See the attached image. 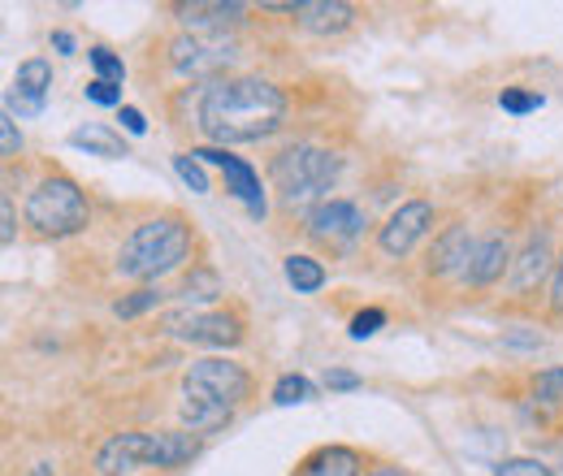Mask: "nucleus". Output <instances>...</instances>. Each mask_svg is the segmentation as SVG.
Here are the masks:
<instances>
[{
  "mask_svg": "<svg viewBox=\"0 0 563 476\" xmlns=\"http://www.w3.org/2000/svg\"><path fill=\"white\" fill-rule=\"evenodd\" d=\"M286 113V96L265 78L212 82L200 100V131L217 143H252L274 135Z\"/></svg>",
  "mask_w": 563,
  "mask_h": 476,
  "instance_id": "f257e3e1",
  "label": "nucleus"
},
{
  "mask_svg": "<svg viewBox=\"0 0 563 476\" xmlns=\"http://www.w3.org/2000/svg\"><path fill=\"white\" fill-rule=\"evenodd\" d=\"M187 252H191V230L178 217H156V221H143L140 230L122 243L118 269H122V277L152 281L161 273L178 269L187 261Z\"/></svg>",
  "mask_w": 563,
  "mask_h": 476,
  "instance_id": "f03ea898",
  "label": "nucleus"
},
{
  "mask_svg": "<svg viewBox=\"0 0 563 476\" xmlns=\"http://www.w3.org/2000/svg\"><path fill=\"white\" fill-rule=\"evenodd\" d=\"M274 182L286 204H308L339 182V156L312 143H295L274 160Z\"/></svg>",
  "mask_w": 563,
  "mask_h": 476,
  "instance_id": "7ed1b4c3",
  "label": "nucleus"
},
{
  "mask_svg": "<svg viewBox=\"0 0 563 476\" xmlns=\"http://www.w3.org/2000/svg\"><path fill=\"white\" fill-rule=\"evenodd\" d=\"M26 221L48 234V239H66V234H78L87 225V200L78 191V182L70 178H48L31 191L26 200Z\"/></svg>",
  "mask_w": 563,
  "mask_h": 476,
  "instance_id": "20e7f679",
  "label": "nucleus"
},
{
  "mask_svg": "<svg viewBox=\"0 0 563 476\" xmlns=\"http://www.w3.org/2000/svg\"><path fill=\"white\" fill-rule=\"evenodd\" d=\"M247 390H252V377H247L239 364H230V359H200V364H191V373L183 377V395H191V399H212V403H221V408H239V403L247 399Z\"/></svg>",
  "mask_w": 563,
  "mask_h": 476,
  "instance_id": "39448f33",
  "label": "nucleus"
},
{
  "mask_svg": "<svg viewBox=\"0 0 563 476\" xmlns=\"http://www.w3.org/2000/svg\"><path fill=\"white\" fill-rule=\"evenodd\" d=\"M234 57L239 53H234V44L225 35H178L169 44V62L187 78H212V74H221V69L230 66Z\"/></svg>",
  "mask_w": 563,
  "mask_h": 476,
  "instance_id": "423d86ee",
  "label": "nucleus"
},
{
  "mask_svg": "<svg viewBox=\"0 0 563 476\" xmlns=\"http://www.w3.org/2000/svg\"><path fill=\"white\" fill-rule=\"evenodd\" d=\"M165 330L174 339L196 342V346H234L243 339L239 321L225 312H174V317H165Z\"/></svg>",
  "mask_w": 563,
  "mask_h": 476,
  "instance_id": "0eeeda50",
  "label": "nucleus"
},
{
  "mask_svg": "<svg viewBox=\"0 0 563 476\" xmlns=\"http://www.w3.org/2000/svg\"><path fill=\"white\" fill-rule=\"evenodd\" d=\"M140 464H156V433H118L96 455V468L104 476H122Z\"/></svg>",
  "mask_w": 563,
  "mask_h": 476,
  "instance_id": "6e6552de",
  "label": "nucleus"
},
{
  "mask_svg": "<svg viewBox=\"0 0 563 476\" xmlns=\"http://www.w3.org/2000/svg\"><path fill=\"white\" fill-rule=\"evenodd\" d=\"M429 221H433V208L424 204V200L404 204L390 221H386V225H382V234H377L382 252H386V256H408V252L417 247V239L429 230Z\"/></svg>",
  "mask_w": 563,
  "mask_h": 476,
  "instance_id": "1a4fd4ad",
  "label": "nucleus"
},
{
  "mask_svg": "<svg viewBox=\"0 0 563 476\" xmlns=\"http://www.w3.org/2000/svg\"><path fill=\"white\" fill-rule=\"evenodd\" d=\"M196 160H212V165H221L225 169V182H230V191L247 204V212L252 217H265V196H261V178H256V169L247 165V160H239V156H230V152H212V147H205V152H191Z\"/></svg>",
  "mask_w": 563,
  "mask_h": 476,
  "instance_id": "9d476101",
  "label": "nucleus"
},
{
  "mask_svg": "<svg viewBox=\"0 0 563 476\" xmlns=\"http://www.w3.org/2000/svg\"><path fill=\"white\" fill-rule=\"evenodd\" d=\"M308 230L317 239H330V243H352L355 234L364 230V212L347 200H325L308 212Z\"/></svg>",
  "mask_w": 563,
  "mask_h": 476,
  "instance_id": "9b49d317",
  "label": "nucleus"
},
{
  "mask_svg": "<svg viewBox=\"0 0 563 476\" xmlns=\"http://www.w3.org/2000/svg\"><path fill=\"white\" fill-rule=\"evenodd\" d=\"M48 87H53V69H48V62H40V57H35V62H22L18 74H13V87H9V109L35 118V113L44 109Z\"/></svg>",
  "mask_w": 563,
  "mask_h": 476,
  "instance_id": "f8f14e48",
  "label": "nucleus"
},
{
  "mask_svg": "<svg viewBox=\"0 0 563 476\" xmlns=\"http://www.w3.org/2000/svg\"><path fill=\"white\" fill-rule=\"evenodd\" d=\"M295 18H299V26L303 31H312V35H339V31H347L352 26V4H343V0H299V4H286Z\"/></svg>",
  "mask_w": 563,
  "mask_h": 476,
  "instance_id": "ddd939ff",
  "label": "nucleus"
},
{
  "mask_svg": "<svg viewBox=\"0 0 563 476\" xmlns=\"http://www.w3.org/2000/svg\"><path fill=\"white\" fill-rule=\"evenodd\" d=\"M473 247H477V243L468 239V230H464V225H451V230L433 243V261H429V269L433 273H455V269L468 273Z\"/></svg>",
  "mask_w": 563,
  "mask_h": 476,
  "instance_id": "4468645a",
  "label": "nucleus"
},
{
  "mask_svg": "<svg viewBox=\"0 0 563 476\" xmlns=\"http://www.w3.org/2000/svg\"><path fill=\"white\" fill-rule=\"evenodd\" d=\"M178 13L191 26V35H225V26L239 22L243 4H183Z\"/></svg>",
  "mask_w": 563,
  "mask_h": 476,
  "instance_id": "2eb2a0df",
  "label": "nucleus"
},
{
  "mask_svg": "<svg viewBox=\"0 0 563 476\" xmlns=\"http://www.w3.org/2000/svg\"><path fill=\"white\" fill-rule=\"evenodd\" d=\"M295 476H360V455L352 446H321L299 464Z\"/></svg>",
  "mask_w": 563,
  "mask_h": 476,
  "instance_id": "dca6fc26",
  "label": "nucleus"
},
{
  "mask_svg": "<svg viewBox=\"0 0 563 476\" xmlns=\"http://www.w3.org/2000/svg\"><path fill=\"white\" fill-rule=\"evenodd\" d=\"M503 265H507V243L503 239H486V243H477L473 247V261H468V281L473 286H490L494 277L503 273Z\"/></svg>",
  "mask_w": 563,
  "mask_h": 476,
  "instance_id": "f3484780",
  "label": "nucleus"
},
{
  "mask_svg": "<svg viewBox=\"0 0 563 476\" xmlns=\"http://www.w3.org/2000/svg\"><path fill=\"white\" fill-rule=\"evenodd\" d=\"M230 416H234V408H221V403H212V399H191V395H183V420H187L191 433H217L221 424H230Z\"/></svg>",
  "mask_w": 563,
  "mask_h": 476,
  "instance_id": "a211bd4d",
  "label": "nucleus"
},
{
  "mask_svg": "<svg viewBox=\"0 0 563 476\" xmlns=\"http://www.w3.org/2000/svg\"><path fill=\"white\" fill-rule=\"evenodd\" d=\"M74 147H87V152H96V156H109V160H118V156H126V143L122 135H113L109 126H100V122H87V126H78L70 135Z\"/></svg>",
  "mask_w": 563,
  "mask_h": 476,
  "instance_id": "6ab92c4d",
  "label": "nucleus"
},
{
  "mask_svg": "<svg viewBox=\"0 0 563 476\" xmlns=\"http://www.w3.org/2000/svg\"><path fill=\"white\" fill-rule=\"evenodd\" d=\"M200 455V438L191 433H156V468H178Z\"/></svg>",
  "mask_w": 563,
  "mask_h": 476,
  "instance_id": "aec40b11",
  "label": "nucleus"
},
{
  "mask_svg": "<svg viewBox=\"0 0 563 476\" xmlns=\"http://www.w3.org/2000/svg\"><path fill=\"white\" fill-rule=\"evenodd\" d=\"M542 273H547V234H538V239L520 252V261H516V290H529Z\"/></svg>",
  "mask_w": 563,
  "mask_h": 476,
  "instance_id": "412c9836",
  "label": "nucleus"
},
{
  "mask_svg": "<svg viewBox=\"0 0 563 476\" xmlns=\"http://www.w3.org/2000/svg\"><path fill=\"white\" fill-rule=\"evenodd\" d=\"M286 281H290L299 295H312V290L325 286V269H321V261H312V256H290V261H286Z\"/></svg>",
  "mask_w": 563,
  "mask_h": 476,
  "instance_id": "4be33fe9",
  "label": "nucleus"
},
{
  "mask_svg": "<svg viewBox=\"0 0 563 476\" xmlns=\"http://www.w3.org/2000/svg\"><path fill=\"white\" fill-rule=\"evenodd\" d=\"M303 399H312V386H308L299 373H286L278 386H274V403H282V408H290V403H303Z\"/></svg>",
  "mask_w": 563,
  "mask_h": 476,
  "instance_id": "5701e85b",
  "label": "nucleus"
},
{
  "mask_svg": "<svg viewBox=\"0 0 563 476\" xmlns=\"http://www.w3.org/2000/svg\"><path fill=\"white\" fill-rule=\"evenodd\" d=\"M174 169H178V178L196 191V196H205L209 191V178H205V169H200V160L187 152V156H174Z\"/></svg>",
  "mask_w": 563,
  "mask_h": 476,
  "instance_id": "b1692460",
  "label": "nucleus"
},
{
  "mask_svg": "<svg viewBox=\"0 0 563 476\" xmlns=\"http://www.w3.org/2000/svg\"><path fill=\"white\" fill-rule=\"evenodd\" d=\"M91 66H96V74L104 78V82H113V87H122V78H126V66L109 53V48H91Z\"/></svg>",
  "mask_w": 563,
  "mask_h": 476,
  "instance_id": "393cba45",
  "label": "nucleus"
},
{
  "mask_svg": "<svg viewBox=\"0 0 563 476\" xmlns=\"http://www.w3.org/2000/svg\"><path fill=\"white\" fill-rule=\"evenodd\" d=\"M156 303H161V290H156V286H143V290H135L131 299H122L113 312H118V317H140V312L156 308Z\"/></svg>",
  "mask_w": 563,
  "mask_h": 476,
  "instance_id": "a878e982",
  "label": "nucleus"
},
{
  "mask_svg": "<svg viewBox=\"0 0 563 476\" xmlns=\"http://www.w3.org/2000/svg\"><path fill=\"white\" fill-rule=\"evenodd\" d=\"M82 91H87V100H91V104H104V109H109V104H122V87H113V82H104V78L87 82Z\"/></svg>",
  "mask_w": 563,
  "mask_h": 476,
  "instance_id": "bb28decb",
  "label": "nucleus"
},
{
  "mask_svg": "<svg viewBox=\"0 0 563 476\" xmlns=\"http://www.w3.org/2000/svg\"><path fill=\"white\" fill-rule=\"evenodd\" d=\"M498 104H503L507 113H533V109H542V96H529V91H503Z\"/></svg>",
  "mask_w": 563,
  "mask_h": 476,
  "instance_id": "cd10ccee",
  "label": "nucleus"
},
{
  "mask_svg": "<svg viewBox=\"0 0 563 476\" xmlns=\"http://www.w3.org/2000/svg\"><path fill=\"white\" fill-rule=\"evenodd\" d=\"M382 325H386V312L382 308H368V312H360L352 321V339H373Z\"/></svg>",
  "mask_w": 563,
  "mask_h": 476,
  "instance_id": "c85d7f7f",
  "label": "nucleus"
},
{
  "mask_svg": "<svg viewBox=\"0 0 563 476\" xmlns=\"http://www.w3.org/2000/svg\"><path fill=\"white\" fill-rule=\"evenodd\" d=\"M217 295V273L200 269L187 286H183V299H212Z\"/></svg>",
  "mask_w": 563,
  "mask_h": 476,
  "instance_id": "c756f323",
  "label": "nucleus"
},
{
  "mask_svg": "<svg viewBox=\"0 0 563 476\" xmlns=\"http://www.w3.org/2000/svg\"><path fill=\"white\" fill-rule=\"evenodd\" d=\"M538 395H542L547 403H560L563 399V368H547V373H538Z\"/></svg>",
  "mask_w": 563,
  "mask_h": 476,
  "instance_id": "7c9ffc66",
  "label": "nucleus"
},
{
  "mask_svg": "<svg viewBox=\"0 0 563 476\" xmlns=\"http://www.w3.org/2000/svg\"><path fill=\"white\" fill-rule=\"evenodd\" d=\"M494 476H555V473L542 468L538 460H507V464H498V473Z\"/></svg>",
  "mask_w": 563,
  "mask_h": 476,
  "instance_id": "2f4dec72",
  "label": "nucleus"
},
{
  "mask_svg": "<svg viewBox=\"0 0 563 476\" xmlns=\"http://www.w3.org/2000/svg\"><path fill=\"white\" fill-rule=\"evenodd\" d=\"M0 143H4V156H13V152L22 147V139H18V131H13V118H9V113L0 118Z\"/></svg>",
  "mask_w": 563,
  "mask_h": 476,
  "instance_id": "473e14b6",
  "label": "nucleus"
},
{
  "mask_svg": "<svg viewBox=\"0 0 563 476\" xmlns=\"http://www.w3.org/2000/svg\"><path fill=\"white\" fill-rule=\"evenodd\" d=\"M325 386H334V390H355L360 377H355V373H343V368H330V373H325Z\"/></svg>",
  "mask_w": 563,
  "mask_h": 476,
  "instance_id": "72a5a7b5",
  "label": "nucleus"
},
{
  "mask_svg": "<svg viewBox=\"0 0 563 476\" xmlns=\"http://www.w3.org/2000/svg\"><path fill=\"white\" fill-rule=\"evenodd\" d=\"M0 243L4 247L13 243V204L9 200H0Z\"/></svg>",
  "mask_w": 563,
  "mask_h": 476,
  "instance_id": "f704fd0d",
  "label": "nucleus"
},
{
  "mask_svg": "<svg viewBox=\"0 0 563 476\" xmlns=\"http://www.w3.org/2000/svg\"><path fill=\"white\" fill-rule=\"evenodd\" d=\"M122 126H126L131 135H143V131H147V122H143L140 109H122Z\"/></svg>",
  "mask_w": 563,
  "mask_h": 476,
  "instance_id": "c9c22d12",
  "label": "nucleus"
},
{
  "mask_svg": "<svg viewBox=\"0 0 563 476\" xmlns=\"http://www.w3.org/2000/svg\"><path fill=\"white\" fill-rule=\"evenodd\" d=\"M551 303L563 312V256H560V265H555V286H551Z\"/></svg>",
  "mask_w": 563,
  "mask_h": 476,
  "instance_id": "e433bc0d",
  "label": "nucleus"
},
{
  "mask_svg": "<svg viewBox=\"0 0 563 476\" xmlns=\"http://www.w3.org/2000/svg\"><path fill=\"white\" fill-rule=\"evenodd\" d=\"M53 48L70 57V53H74V35H70V31H53Z\"/></svg>",
  "mask_w": 563,
  "mask_h": 476,
  "instance_id": "4c0bfd02",
  "label": "nucleus"
},
{
  "mask_svg": "<svg viewBox=\"0 0 563 476\" xmlns=\"http://www.w3.org/2000/svg\"><path fill=\"white\" fill-rule=\"evenodd\" d=\"M377 476H399V473H377Z\"/></svg>",
  "mask_w": 563,
  "mask_h": 476,
  "instance_id": "58836bf2",
  "label": "nucleus"
}]
</instances>
